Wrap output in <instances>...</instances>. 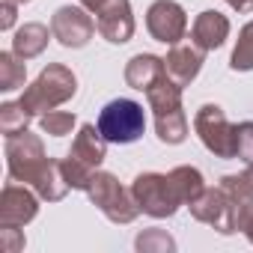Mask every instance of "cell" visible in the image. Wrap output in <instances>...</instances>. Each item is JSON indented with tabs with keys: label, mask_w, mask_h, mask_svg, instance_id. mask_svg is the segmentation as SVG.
Returning a JSON list of instances; mask_svg holds the SVG:
<instances>
[{
	"label": "cell",
	"mask_w": 253,
	"mask_h": 253,
	"mask_svg": "<svg viewBox=\"0 0 253 253\" xmlns=\"http://www.w3.org/2000/svg\"><path fill=\"white\" fill-rule=\"evenodd\" d=\"M235 229H241V232L247 235V241L253 244V203L238 206V214H235Z\"/></svg>",
	"instance_id": "29"
},
{
	"label": "cell",
	"mask_w": 253,
	"mask_h": 253,
	"mask_svg": "<svg viewBox=\"0 0 253 253\" xmlns=\"http://www.w3.org/2000/svg\"><path fill=\"white\" fill-rule=\"evenodd\" d=\"M164 75H167L164 57H155V54H134L128 63H125V84L131 89H140V92H146Z\"/></svg>",
	"instance_id": "16"
},
{
	"label": "cell",
	"mask_w": 253,
	"mask_h": 253,
	"mask_svg": "<svg viewBox=\"0 0 253 253\" xmlns=\"http://www.w3.org/2000/svg\"><path fill=\"white\" fill-rule=\"evenodd\" d=\"M51 39H54L51 27H45V24H39V21H27V24H21V27L15 30V36H12V51H15L21 60H33V57H39V54L48 48Z\"/></svg>",
	"instance_id": "18"
},
{
	"label": "cell",
	"mask_w": 253,
	"mask_h": 253,
	"mask_svg": "<svg viewBox=\"0 0 253 253\" xmlns=\"http://www.w3.org/2000/svg\"><path fill=\"white\" fill-rule=\"evenodd\" d=\"M134 247H137L140 253H173V250H176V241H173V235H170L167 229L152 226V229H143V232L134 238Z\"/></svg>",
	"instance_id": "24"
},
{
	"label": "cell",
	"mask_w": 253,
	"mask_h": 253,
	"mask_svg": "<svg viewBox=\"0 0 253 253\" xmlns=\"http://www.w3.org/2000/svg\"><path fill=\"white\" fill-rule=\"evenodd\" d=\"M27 81V60L15 51H0V92H15Z\"/></svg>",
	"instance_id": "19"
},
{
	"label": "cell",
	"mask_w": 253,
	"mask_h": 253,
	"mask_svg": "<svg viewBox=\"0 0 253 253\" xmlns=\"http://www.w3.org/2000/svg\"><path fill=\"white\" fill-rule=\"evenodd\" d=\"M15 18H18V6L15 3H0V30H12L15 27Z\"/></svg>",
	"instance_id": "30"
},
{
	"label": "cell",
	"mask_w": 253,
	"mask_h": 253,
	"mask_svg": "<svg viewBox=\"0 0 253 253\" xmlns=\"http://www.w3.org/2000/svg\"><path fill=\"white\" fill-rule=\"evenodd\" d=\"M191 39L203 48V51H217L226 39H229V18L217 9H206L197 15L194 27H191Z\"/></svg>",
	"instance_id": "15"
},
{
	"label": "cell",
	"mask_w": 253,
	"mask_h": 253,
	"mask_svg": "<svg viewBox=\"0 0 253 253\" xmlns=\"http://www.w3.org/2000/svg\"><path fill=\"white\" fill-rule=\"evenodd\" d=\"M39 200L30 185L9 179L0 191V226H27L39 214Z\"/></svg>",
	"instance_id": "11"
},
{
	"label": "cell",
	"mask_w": 253,
	"mask_h": 253,
	"mask_svg": "<svg viewBox=\"0 0 253 253\" xmlns=\"http://www.w3.org/2000/svg\"><path fill=\"white\" fill-rule=\"evenodd\" d=\"M78 125V116L69 113V110H51L45 116H39V128L51 137H66L72 134V128Z\"/></svg>",
	"instance_id": "25"
},
{
	"label": "cell",
	"mask_w": 253,
	"mask_h": 253,
	"mask_svg": "<svg viewBox=\"0 0 253 253\" xmlns=\"http://www.w3.org/2000/svg\"><path fill=\"white\" fill-rule=\"evenodd\" d=\"M229 69L232 72H250L253 69V21H247L238 30L232 57H229Z\"/></svg>",
	"instance_id": "22"
},
{
	"label": "cell",
	"mask_w": 253,
	"mask_h": 253,
	"mask_svg": "<svg viewBox=\"0 0 253 253\" xmlns=\"http://www.w3.org/2000/svg\"><path fill=\"white\" fill-rule=\"evenodd\" d=\"M95 30H98V27H95V15H92L89 9H84L81 3H78V6L66 3V6H60V9L51 15V33H54V39H57L63 48H72V51L86 48V45L92 42Z\"/></svg>",
	"instance_id": "8"
},
{
	"label": "cell",
	"mask_w": 253,
	"mask_h": 253,
	"mask_svg": "<svg viewBox=\"0 0 253 253\" xmlns=\"http://www.w3.org/2000/svg\"><path fill=\"white\" fill-rule=\"evenodd\" d=\"M30 188H33L45 203H60V200L72 191L57 158H45V164H42V167L36 170V176L30 179Z\"/></svg>",
	"instance_id": "17"
},
{
	"label": "cell",
	"mask_w": 253,
	"mask_h": 253,
	"mask_svg": "<svg viewBox=\"0 0 253 253\" xmlns=\"http://www.w3.org/2000/svg\"><path fill=\"white\" fill-rule=\"evenodd\" d=\"M131 194H134L140 211L149 214V217H158V220L173 217L179 211V206H185L173 179H170V173H140V176H134Z\"/></svg>",
	"instance_id": "4"
},
{
	"label": "cell",
	"mask_w": 253,
	"mask_h": 253,
	"mask_svg": "<svg viewBox=\"0 0 253 253\" xmlns=\"http://www.w3.org/2000/svg\"><path fill=\"white\" fill-rule=\"evenodd\" d=\"M188 209H191L194 220H200V223L217 229L220 235H232V232H238V229H235L238 206H235V200H232L220 185H217V188H206V191L188 206Z\"/></svg>",
	"instance_id": "9"
},
{
	"label": "cell",
	"mask_w": 253,
	"mask_h": 253,
	"mask_svg": "<svg viewBox=\"0 0 253 253\" xmlns=\"http://www.w3.org/2000/svg\"><path fill=\"white\" fill-rule=\"evenodd\" d=\"M89 197V203L110 220V223H134L137 214H140V206L131 194V188L119 185V179L113 173H104V170H95L89 188L84 191Z\"/></svg>",
	"instance_id": "3"
},
{
	"label": "cell",
	"mask_w": 253,
	"mask_h": 253,
	"mask_svg": "<svg viewBox=\"0 0 253 253\" xmlns=\"http://www.w3.org/2000/svg\"><path fill=\"white\" fill-rule=\"evenodd\" d=\"M146 101L149 110L155 116V134L161 143L167 146H179L188 137V116L182 107V86L173 78H161L158 84H152L146 89Z\"/></svg>",
	"instance_id": "1"
},
{
	"label": "cell",
	"mask_w": 253,
	"mask_h": 253,
	"mask_svg": "<svg viewBox=\"0 0 253 253\" xmlns=\"http://www.w3.org/2000/svg\"><path fill=\"white\" fill-rule=\"evenodd\" d=\"M95 15L98 33L110 45H125L134 36V12H131V0H104V6Z\"/></svg>",
	"instance_id": "12"
},
{
	"label": "cell",
	"mask_w": 253,
	"mask_h": 253,
	"mask_svg": "<svg viewBox=\"0 0 253 253\" xmlns=\"http://www.w3.org/2000/svg\"><path fill=\"white\" fill-rule=\"evenodd\" d=\"M60 167H63V176H66L69 188H75V191H86L89 182H92V176H95L92 167L81 164V161L72 158V155H69V158H60Z\"/></svg>",
	"instance_id": "26"
},
{
	"label": "cell",
	"mask_w": 253,
	"mask_h": 253,
	"mask_svg": "<svg viewBox=\"0 0 253 253\" xmlns=\"http://www.w3.org/2000/svg\"><path fill=\"white\" fill-rule=\"evenodd\" d=\"M146 30L155 42L179 45L188 33V12L176 0H155L146 9Z\"/></svg>",
	"instance_id": "10"
},
{
	"label": "cell",
	"mask_w": 253,
	"mask_h": 253,
	"mask_svg": "<svg viewBox=\"0 0 253 253\" xmlns=\"http://www.w3.org/2000/svg\"><path fill=\"white\" fill-rule=\"evenodd\" d=\"M6 173L9 179L15 182H24L30 185V179L36 176V170L45 164V146H42V137L33 134V131H21V134H12L6 137Z\"/></svg>",
	"instance_id": "7"
},
{
	"label": "cell",
	"mask_w": 253,
	"mask_h": 253,
	"mask_svg": "<svg viewBox=\"0 0 253 253\" xmlns=\"http://www.w3.org/2000/svg\"><path fill=\"white\" fill-rule=\"evenodd\" d=\"M220 188L235 200V206L253 203V164H247L241 173H229L220 179Z\"/></svg>",
	"instance_id": "21"
},
{
	"label": "cell",
	"mask_w": 253,
	"mask_h": 253,
	"mask_svg": "<svg viewBox=\"0 0 253 253\" xmlns=\"http://www.w3.org/2000/svg\"><path fill=\"white\" fill-rule=\"evenodd\" d=\"M69 155H72V158H78L81 164H86V167L98 170V167H101V161L107 158V137L101 134L98 125H89V122H86V125H81V128H78V134H75V140H72Z\"/></svg>",
	"instance_id": "14"
},
{
	"label": "cell",
	"mask_w": 253,
	"mask_h": 253,
	"mask_svg": "<svg viewBox=\"0 0 253 253\" xmlns=\"http://www.w3.org/2000/svg\"><path fill=\"white\" fill-rule=\"evenodd\" d=\"M226 3L235 12H253V0H226Z\"/></svg>",
	"instance_id": "31"
},
{
	"label": "cell",
	"mask_w": 253,
	"mask_h": 253,
	"mask_svg": "<svg viewBox=\"0 0 253 253\" xmlns=\"http://www.w3.org/2000/svg\"><path fill=\"white\" fill-rule=\"evenodd\" d=\"M75 92H78V78H75V72H72L69 66H63V63H48V66L36 75V81L21 92L18 101L24 104V110H27L30 116H45V113H51L54 107L72 101Z\"/></svg>",
	"instance_id": "2"
},
{
	"label": "cell",
	"mask_w": 253,
	"mask_h": 253,
	"mask_svg": "<svg viewBox=\"0 0 253 253\" xmlns=\"http://www.w3.org/2000/svg\"><path fill=\"white\" fill-rule=\"evenodd\" d=\"M6 3H15V6H24V3H30V0H6Z\"/></svg>",
	"instance_id": "32"
},
{
	"label": "cell",
	"mask_w": 253,
	"mask_h": 253,
	"mask_svg": "<svg viewBox=\"0 0 253 253\" xmlns=\"http://www.w3.org/2000/svg\"><path fill=\"white\" fill-rule=\"evenodd\" d=\"M194 131L214 158H235V125L226 119L220 104H203L194 113Z\"/></svg>",
	"instance_id": "6"
},
{
	"label": "cell",
	"mask_w": 253,
	"mask_h": 253,
	"mask_svg": "<svg viewBox=\"0 0 253 253\" xmlns=\"http://www.w3.org/2000/svg\"><path fill=\"white\" fill-rule=\"evenodd\" d=\"M206 54H209V51H203L194 39L173 45V48H170V54L164 57L167 78H173V81L185 89V86L200 75V69H203V63H206Z\"/></svg>",
	"instance_id": "13"
},
{
	"label": "cell",
	"mask_w": 253,
	"mask_h": 253,
	"mask_svg": "<svg viewBox=\"0 0 253 253\" xmlns=\"http://www.w3.org/2000/svg\"><path fill=\"white\" fill-rule=\"evenodd\" d=\"M30 119H33V116L24 110L21 101H6V104H0V131H3L6 137L27 131Z\"/></svg>",
	"instance_id": "23"
},
{
	"label": "cell",
	"mask_w": 253,
	"mask_h": 253,
	"mask_svg": "<svg viewBox=\"0 0 253 253\" xmlns=\"http://www.w3.org/2000/svg\"><path fill=\"white\" fill-rule=\"evenodd\" d=\"M235 158L244 164H253V119H244L235 125Z\"/></svg>",
	"instance_id": "27"
},
{
	"label": "cell",
	"mask_w": 253,
	"mask_h": 253,
	"mask_svg": "<svg viewBox=\"0 0 253 253\" xmlns=\"http://www.w3.org/2000/svg\"><path fill=\"white\" fill-rule=\"evenodd\" d=\"M170 179H173V185H176V191H179V197H182L185 206H191V203L206 191V179H203V173H200L197 167H191V164L173 167V170H170Z\"/></svg>",
	"instance_id": "20"
},
{
	"label": "cell",
	"mask_w": 253,
	"mask_h": 253,
	"mask_svg": "<svg viewBox=\"0 0 253 253\" xmlns=\"http://www.w3.org/2000/svg\"><path fill=\"white\" fill-rule=\"evenodd\" d=\"M98 128L107 137V143H134V140H140L143 128H146L143 104H137L134 98L107 101L98 113Z\"/></svg>",
	"instance_id": "5"
},
{
	"label": "cell",
	"mask_w": 253,
	"mask_h": 253,
	"mask_svg": "<svg viewBox=\"0 0 253 253\" xmlns=\"http://www.w3.org/2000/svg\"><path fill=\"white\" fill-rule=\"evenodd\" d=\"M24 244V226H0V250L3 253H21Z\"/></svg>",
	"instance_id": "28"
}]
</instances>
